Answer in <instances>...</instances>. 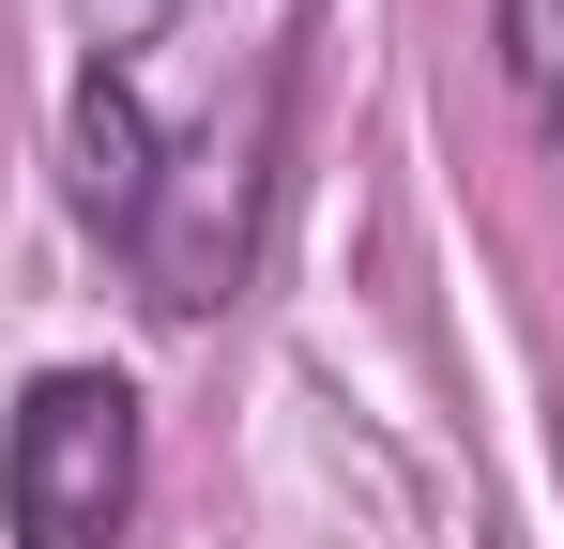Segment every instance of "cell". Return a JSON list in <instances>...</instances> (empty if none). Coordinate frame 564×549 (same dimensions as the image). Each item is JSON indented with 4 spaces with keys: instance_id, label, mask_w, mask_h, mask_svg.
Returning a JSON list of instances; mask_svg holds the SVG:
<instances>
[{
    "instance_id": "cell-1",
    "label": "cell",
    "mask_w": 564,
    "mask_h": 549,
    "mask_svg": "<svg viewBox=\"0 0 564 549\" xmlns=\"http://www.w3.org/2000/svg\"><path fill=\"white\" fill-rule=\"evenodd\" d=\"M122 519H138V381L122 366H31L0 412V535L122 549Z\"/></svg>"
},
{
    "instance_id": "cell-2",
    "label": "cell",
    "mask_w": 564,
    "mask_h": 549,
    "mask_svg": "<svg viewBox=\"0 0 564 549\" xmlns=\"http://www.w3.org/2000/svg\"><path fill=\"white\" fill-rule=\"evenodd\" d=\"M260 260V138H169V198L138 229V290L169 321H214Z\"/></svg>"
},
{
    "instance_id": "cell-5",
    "label": "cell",
    "mask_w": 564,
    "mask_h": 549,
    "mask_svg": "<svg viewBox=\"0 0 564 549\" xmlns=\"http://www.w3.org/2000/svg\"><path fill=\"white\" fill-rule=\"evenodd\" d=\"M122 15H169V0H122Z\"/></svg>"
},
{
    "instance_id": "cell-4",
    "label": "cell",
    "mask_w": 564,
    "mask_h": 549,
    "mask_svg": "<svg viewBox=\"0 0 564 549\" xmlns=\"http://www.w3.org/2000/svg\"><path fill=\"white\" fill-rule=\"evenodd\" d=\"M503 62L534 107H564V0H503Z\"/></svg>"
},
{
    "instance_id": "cell-3",
    "label": "cell",
    "mask_w": 564,
    "mask_h": 549,
    "mask_svg": "<svg viewBox=\"0 0 564 549\" xmlns=\"http://www.w3.org/2000/svg\"><path fill=\"white\" fill-rule=\"evenodd\" d=\"M62 153H77V169H62V183H77V214L138 260V229H153V198H169V138H153V107H138V77H122V62H93V77H77Z\"/></svg>"
}]
</instances>
